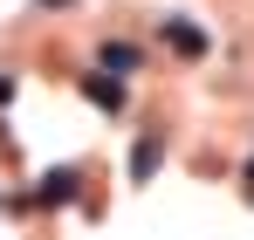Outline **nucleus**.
I'll return each instance as SVG.
<instances>
[{"label":"nucleus","mask_w":254,"mask_h":240,"mask_svg":"<svg viewBox=\"0 0 254 240\" xmlns=\"http://www.w3.org/2000/svg\"><path fill=\"white\" fill-rule=\"evenodd\" d=\"M165 41L179 48V55H206V35H199L192 21H165Z\"/></svg>","instance_id":"f03ea898"},{"label":"nucleus","mask_w":254,"mask_h":240,"mask_svg":"<svg viewBox=\"0 0 254 240\" xmlns=\"http://www.w3.org/2000/svg\"><path fill=\"white\" fill-rule=\"evenodd\" d=\"M83 96H89V103H103V110H117V103H124V82H110V76H83Z\"/></svg>","instance_id":"7ed1b4c3"},{"label":"nucleus","mask_w":254,"mask_h":240,"mask_svg":"<svg viewBox=\"0 0 254 240\" xmlns=\"http://www.w3.org/2000/svg\"><path fill=\"white\" fill-rule=\"evenodd\" d=\"M151 165H158V137H144V144L130 151V172H137V179H151Z\"/></svg>","instance_id":"20e7f679"},{"label":"nucleus","mask_w":254,"mask_h":240,"mask_svg":"<svg viewBox=\"0 0 254 240\" xmlns=\"http://www.w3.org/2000/svg\"><path fill=\"white\" fill-rule=\"evenodd\" d=\"M248 192H254V165H248Z\"/></svg>","instance_id":"39448f33"},{"label":"nucleus","mask_w":254,"mask_h":240,"mask_svg":"<svg viewBox=\"0 0 254 240\" xmlns=\"http://www.w3.org/2000/svg\"><path fill=\"white\" fill-rule=\"evenodd\" d=\"M76 185H83V179L62 165V172H48V179H42V192H35V199H42V206H69V199H76Z\"/></svg>","instance_id":"f257e3e1"}]
</instances>
